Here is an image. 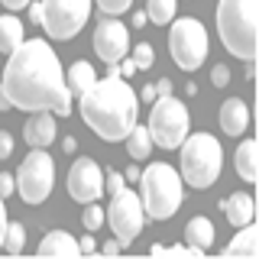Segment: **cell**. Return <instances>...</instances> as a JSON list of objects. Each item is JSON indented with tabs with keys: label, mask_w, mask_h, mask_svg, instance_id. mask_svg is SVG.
I'll use <instances>...</instances> for the list:
<instances>
[{
	"label": "cell",
	"mask_w": 259,
	"mask_h": 259,
	"mask_svg": "<svg viewBox=\"0 0 259 259\" xmlns=\"http://www.w3.org/2000/svg\"><path fill=\"white\" fill-rule=\"evenodd\" d=\"M10 152H13V136L0 130V159H10Z\"/></svg>",
	"instance_id": "32"
},
{
	"label": "cell",
	"mask_w": 259,
	"mask_h": 259,
	"mask_svg": "<svg viewBox=\"0 0 259 259\" xmlns=\"http://www.w3.org/2000/svg\"><path fill=\"white\" fill-rule=\"evenodd\" d=\"M123 185H126V178L120 175V172H107V182H104V188H107L110 194H113V191H120Z\"/></svg>",
	"instance_id": "29"
},
{
	"label": "cell",
	"mask_w": 259,
	"mask_h": 259,
	"mask_svg": "<svg viewBox=\"0 0 259 259\" xmlns=\"http://www.w3.org/2000/svg\"><path fill=\"white\" fill-rule=\"evenodd\" d=\"M146 23H149V20H146V13H133V26H146Z\"/></svg>",
	"instance_id": "40"
},
{
	"label": "cell",
	"mask_w": 259,
	"mask_h": 259,
	"mask_svg": "<svg viewBox=\"0 0 259 259\" xmlns=\"http://www.w3.org/2000/svg\"><path fill=\"white\" fill-rule=\"evenodd\" d=\"M175 7L178 0H146V20H152L156 26H165L175 20Z\"/></svg>",
	"instance_id": "23"
},
{
	"label": "cell",
	"mask_w": 259,
	"mask_h": 259,
	"mask_svg": "<svg viewBox=\"0 0 259 259\" xmlns=\"http://www.w3.org/2000/svg\"><path fill=\"white\" fill-rule=\"evenodd\" d=\"M0 4H4L7 10H23V7H26L29 0H0Z\"/></svg>",
	"instance_id": "35"
},
{
	"label": "cell",
	"mask_w": 259,
	"mask_h": 259,
	"mask_svg": "<svg viewBox=\"0 0 259 259\" xmlns=\"http://www.w3.org/2000/svg\"><path fill=\"white\" fill-rule=\"evenodd\" d=\"M256 253H259V227L256 224L240 227V233L224 249V256H246V259H253Z\"/></svg>",
	"instance_id": "17"
},
{
	"label": "cell",
	"mask_w": 259,
	"mask_h": 259,
	"mask_svg": "<svg viewBox=\"0 0 259 259\" xmlns=\"http://www.w3.org/2000/svg\"><path fill=\"white\" fill-rule=\"evenodd\" d=\"M210 81H214V88H224L227 81H230V68H227V65H214V71H210Z\"/></svg>",
	"instance_id": "28"
},
{
	"label": "cell",
	"mask_w": 259,
	"mask_h": 259,
	"mask_svg": "<svg viewBox=\"0 0 259 259\" xmlns=\"http://www.w3.org/2000/svg\"><path fill=\"white\" fill-rule=\"evenodd\" d=\"M23 243H26V230L23 224H7V233H4V249L7 253H20Z\"/></svg>",
	"instance_id": "24"
},
{
	"label": "cell",
	"mask_w": 259,
	"mask_h": 259,
	"mask_svg": "<svg viewBox=\"0 0 259 259\" xmlns=\"http://www.w3.org/2000/svg\"><path fill=\"white\" fill-rule=\"evenodd\" d=\"M140 97H143L146 104H152V101H156V84H146L143 91H140Z\"/></svg>",
	"instance_id": "34"
},
{
	"label": "cell",
	"mask_w": 259,
	"mask_h": 259,
	"mask_svg": "<svg viewBox=\"0 0 259 259\" xmlns=\"http://www.w3.org/2000/svg\"><path fill=\"white\" fill-rule=\"evenodd\" d=\"M26 39V32H23V23L16 20V16H0V52L10 55L16 46Z\"/></svg>",
	"instance_id": "21"
},
{
	"label": "cell",
	"mask_w": 259,
	"mask_h": 259,
	"mask_svg": "<svg viewBox=\"0 0 259 259\" xmlns=\"http://www.w3.org/2000/svg\"><path fill=\"white\" fill-rule=\"evenodd\" d=\"M94 4L101 7L104 16H120V13L130 10V4H133V0H94Z\"/></svg>",
	"instance_id": "27"
},
{
	"label": "cell",
	"mask_w": 259,
	"mask_h": 259,
	"mask_svg": "<svg viewBox=\"0 0 259 259\" xmlns=\"http://www.w3.org/2000/svg\"><path fill=\"white\" fill-rule=\"evenodd\" d=\"M94 52H97V59H104V65H117L123 55H130V32H126L123 23L113 20V16L97 23Z\"/></svg>",
	"instance_id": "11"
},
{
	"label": "cell",
	"mask_w": 259,
	"mask_h": 259,
	"mask_svg": "<svg viewBox=\"0 0 259 259\" xmlns=\"http://www.w3.org/2000/svg\"><path fill=\"white\" fill-rule=\"evenodd\" d=\"M146 130H149V136H152L156 146H162V149H178L182 140L191 133L188 107H185L178 97H172V94H156Z\"/></svg>",
	"instance_id": "6"
},
{
	"label": "cell",
	"mask_w": 259,
	"mask_h": 259,
	"mask_svg": "<svg viewBox=\"0 0 259 259\" xmlns=\"http://www.w3.org/2000/svg\"><path fill=\"white\" fill-rule=\"evenodd\" d=\"M107 224L113 230V240L120 246H130L136 237L143 233V224H146V210H143V201L133 188H120L113 191L110 198V207H107Z\"/></svg>",
	"instance_id": "10"
},
{
	"label": "cell",
	"mask_w": 259,
	"mask_h": 259,
	"mask_svg": "<svg viewBox=\"0 0 259 259\" xmlns=\"http://www.w3.org/2000/svg\"><path fill=\"white\" fill-rule=\"evenodd\" d=\"M117 68H120V78H130V75H136V71H140V68H136V62L130 59V55H123V59L117 62Z\"/></svg>",
	"instance_id": "30"
},
{
	"label": "cell",
	"mask_w": 259,
	"mask_h": 259,
	"mask_svg": "<svg viewBox=\"0 0 259 259\" xmlns=\"http://www.w3.org/2000/svg\"><path fill=\"white\" fill-rule=\"evenodd\" d=\"M0 91L10 107L20 110H52L55 117L71 113V91L65 84V68L46 39H23L10 52Z\"/></svg>",
	"instance_id": "1"
},
{
	"label": "cell",
	"mask_w": 259,
	"mask_h": 259,
	"mask_svg": "<svg viewBox=\"0 0 259 259\" xmlns=\"http://www.w3.org/2000/svg\"><path fill=\"white\" fill-rule=\"evenodd\" d=\"M55 133H59V126H55L52 110H36L26 120V126H23V136H26V143L32 146V149H46V146H52Z\"/></svg>",
	"instance_id": "13"
},
{
	"label": "cell",
	"mask_w": 259,
	"mask_h": 259,
	"mask_svg": "<svg viewBox=\"0 0 259 259\" xmlns=\"http://www.w3.org/2000/svg\"><path fill=\"white\" fill-rule=\"evenodd\" d=\"M26 7H29V20L39 23V16H42V7H39V4H26Z\"/></svg>",
	"instance_id": "36"
},
{
	"label": "cell",
	"mask_w": 259,
	"mask_h": 259,
	"mask_svg": "<svg viewBox=\"0 0 259 259\" xmlns=\"http://www.w3.org/2000/svg\"><path fill=\"white\" fill-rule=\"evenodd\" d=\"M221 207H224V214H227V221H230V227H246V224L256 221V201L249 198L246 191L227 198Z\"/></svg>",
	"instance_id": "15"
},
{
	"label": "cell",
	"mask_w": 259,
	"mask_h": 259,
	"mask_svg": "<svg viewBox=\"0 0 259 259\" xmlns=\"http://www.w3.org/2000/svg\"><path fill=\"white\" fill-rule=\"evenodd\" d=\"M152 152V136H149V130L136 123L133 130L126 133V156L130 159H146Z\"/></svg>",
	"instance_id": "22"
},
{
	"label": "cell",
	"mask_w": 259,
	"mask_h": 259,
	"mask_svg": "<svg viewBox=\"0 0 259 259\" xmlns=\"http://www.w3.org/2000/svg\"><path fill=\"white\" fill-rule=\"evenodd\" d=\"M249 126V107L246 101H240V97H230V101L221 104V130L227 136H240L246 133Z\"/></svg>",
	"instance_id": "14"
},
{
	"label": "cell",
	"mask_w": 259,
	"mask_h": 259,
	"mask_svg": "<svg viewBox=\"0 0 259 259\" xmlns=\"http://www.w3.org/2000/svg\"><path fill=\"white\" fill-rule=\"evenodd\" d=\"M117 249H120V243H117V240H110V243H104V253H107V256H113V253H117Z\"/></svg>",
	"instance_id": "39"
},
{
	"label": "cell",
	"mask_w": 259,
	"mask_h": 259,
	"mask_svg": "<svg viewBox=\"0 0 259 259\" xmlns=\"http://www.w3.org/2000/svg\"><path fill=\"white\" fill-rule=\"evenodd\" d=\"M78 249H81V253H94V240H91V237H84V240L78 243Z\"/></svg>",
	"instance_id": "37"
},
{
	"label": "cell",
	"mask_w": 259,
	"mask_h": 259,
	"mask_svg": "<svg viewBox=\"0 0 259 259\" xmlns=\"http://www.w3.org/2000/svg\"><path fill=\"white\" fill-rule=\"evenodd\" d=\"M91 4L94 0H42V16H39V26H42L52 39H75L84 29L88 16H91Z\"/></svg>",
	"instance_id": "8"
},
{
	"label": "cell",
	"mask_w": 259,
	"mask_h": 259,
	"mask_svg": "<svg viewBox=\"0 0 259 259\" xmlns=\"http://www.w3.org/2000/svg\"><path fill=\"white\" fill-rule=\"evenodd\" d=\"M81 221H84L88 230H101V224H104V207L97 204V201H88V207H84V214H81Z\"/></svg>",
	"instance_id": "25"
},
{
	"label": "cell",
	"mask_w": 259,
	"mask_h": 259,
	"mask_svg": "<svg viewBox=\"0 0 259 259\" xmlns=\"http://www.w3.org/2000/svg\"><path fill=\"white\" fill-rule=\"evenodd\" d=\"M68 194L81 204L97 201L104 194V172L94 159H75L68 168Z\"/></svg>",
	"instance_id": "12"
},
{
	"label": "cell",
	"mask_w": 259,
	"mask_h": 259,
	"mask_svg": "<svg viewBox=\"0 0 259 259\" xmlns=\"http://www.w3.org/2000/svg\"><path fill=\"white\" fill-rule=\"evenodd\" d=\"M156 94H172V84H168V81H165V78H162V81H159V84H156Z\"/></svg>",
	"instance_id": "38"
},
{
	"label": "cell",
	"mask_w": 259,
	"mask_h": 259,
	"mask_svg": "<svg viewBox=\"0 0 259 259\" xmlns=\"http://www.w3.org/2000/svg\"><path fill=\"white\" fill-rule=\"evenodd\" d=\"M233 165H237V175L243 178V182L256 185V178H259V143L256 140H243Z\"/></svg>",
	"instance_id": "16"
},
{
	"label": "cell",
	"mask_w": 259,
	"mask_h": 259,
	"mask_svg": "<svg viewBox=\"0 0 259 259\" xmlns=\"http://www.w3.org/2000/svg\"><path fill=\"white\" fill-rule=\"evenodd\" d=\"M0 110H10V101H7V94L0 91Z\"/></svg>",
	"instance_id": "42"
},
{
	"label": "cell",
	"mask_w": 259,
	"mask_h": 259,
	"mask_svg": "<svg viewBox=\"0 0 259 259\" xmlns=\"http://www.w3.org/2000/svg\"><path fill=\"white\" fill-rule=\"evenodd\" d=\"M13 191H16V182H13V175L0 172V198H7V194H13Z\"/></svg>",
	"instance_id": "31"
},
{
	"label": "cell",
	"mask_w": 259,
	"mask_h": 259,
	"mask_svg": "<svg viewBox=\"0 0 259 259\" xmlns=\"http://www.w3.org/2000/svg\"><path fill=\"white\" fill-rule=\"evenodd\" d=\"M16 191L26 204H42V201L52 194L55 185V162L46 149H32L26 159L20 162V172L13 175Z\"/></svg>",
	"instance_id": "9"
},
{
	"label": "cell",
	"mask_w": 259,
	"mask_h": 259,
	"mask_svg": "<svg viewBox=\"0 0 259 259\" xmlns=\"http://www.w3.org/2000/svg\"><path fill=\"white\" fill-rule=\"evenodd\" d=\"M39 253L42 256H78L81 249H78V240L71 237V233L52 230V233L42 237V243H39Z\"/></svg>",
	"instance_id": "18"
},
{
	"label": "cell",
	"mask_w": 259,
	"mask_h": 259,
	"mask_svg": "<svg viewBox=\"0 0 259 259\" xmlns=\"http://www.w3.org/2000/svg\"><path fill=\"white\" fill-rule=\"evenodd\" d=\"M224 149L210 133H188L182 140V182L191 188H210L221 178Z\"/></svg>",
	"instance_id": "5"
},
{
	"label": "cell",
	"mask_w": 259,
	"mask_h": 259,
	"mask_svg": "<svg viewBox=\"0 0 259 259\" xmlns=\"http://www.w3.org/2000/svg\"><path fill=\"white\" fill-rule=\"evenodd\" d=\"M97 81V71H94V65L91 62H75L68 71H65V84H68V91L71 94H84L88 88H91Z\"/></svg>",
	"instance_id": "19"
},
{
	"label": "cell",
	"mask_w": 259,
	"mask_h": 259,
	"mask_svg": "<svg viewBox=\"0 0 259 259\" xmlns=\"http://www.w3.org/2000/svg\"><path fill=\"white\" fill-rule=\"evenodd\" d=\"M185 240H188V246H194V249H207L210 243H214V224H210L207 217H191V221L185 224Z\"/></svg>",
	"instance_id": "20"
},
{
	"label": "cell",
	"mask_w": 259,
	"mask_h": 259,
	"mask_svg": "<svg viewBox=\"0 0 259 259\" xmlns=\"http://www.w3.org/2000/svg\"><path fill=\"white\" fill-rule=\"evenodd\" d=\"M152 59H156V55H152V46L149 42H140V46L133 49V62H136V68H140V71L152 68Z\"/></svg>",
	"instance_id": "26"
},
{
	"label": "cell",
	"mask_w": 259,
	"mask_h": 259,
	"mask_svg": "<svg viewBox=\"0 0 259 259\" xmlns=\"http://www.w3.org/2000/svg\"><path fill=\"white\" fill-rule=\"evenodd\" d=\"M78 110H81V120H84L101 140L120 143V140H126V133L136 126L140 101H136V91L120 75H107V78H97L94 84L81 94Z\"/></svg>",
	"instance_id": "2"
},
{
	"label": "cell",
	"mask_w": 259,
	"mask_h": 259,
	"mask_svg": "<svg viewBox=\"0 0 259 259\" xmlns=\"http://www.w3.org/2000/svg\"><path fill=\"white\" fill-rule=\"evenodd\" d=\"M7 204H4V198H0V249H4V233H7Z\"/></svg>",
	"instance_id": "33"
},
{
	"label": "cell",
	"mask_w": 259,
	"mask_h": 259,
	"mask_svg": "<svg viewBox=\"0 0 259 259\" xmlns=\"http://www.w3.org/2000/svg\"><path fill=\"white\" fill-rule=\"evenodd\" d=\"M168 52H172V62L182 71H198L201 65H204L207 52H210V39H207V29L201 26V20H194V16L172 20V29H168Z\"/></svg>",
	"instance_id": "7"
},
{
	"label": "cell",
	"mask_w": 259,
	"mask_h": 259,
	"mask_svg": "<svg viewBox=\"0 0 259 259\" xmlns=\"http://www.w3.org/2000/svg\"><path fill=\"white\" fill-rule=\"evenodd\" d=\"M62 146H65V152H75V146H78V143H75V140H71V136H68V140H65Z\"/></svg>",
	"instance_id": "41"
},
{
	"label": "cell",
	"mask_w": 259,
	"mask_h": 259,
	"mask_svg": "<svg viewBox=\"0 0 259 259\" xmlns=\"http://www.w3.org/2000/svg\"><path fill=\"white\" fill-rule=\"evenodd\" d=\"M140 201L146 217L152 221H168L185 201L182 188V175L178 168H172L168 162H156V165L140 172Z\"/></svg>",
	"instance_id": "4"
},
{
	"label": "cell",
	"mask_w": 259,
	"mask_h": 259,
	"mask_svg": "<svg viewBox=\"0 0 259 259\" xmlns=\"http://www.w3.org/2000/svg\"><path fill=\"white\" fill-rule=\"evenodd\" d=\"M217 32L233 59L253 62L259 46V0H217Z\"/></svg>",
	"instance_id": "3"
}]
</instances>
